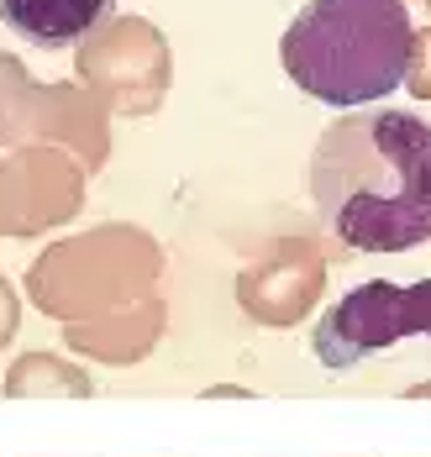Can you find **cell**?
I'll list each match as a JSON object with an SVG mask.
<instances>
[{"label":"cell","mask_w":431,"mask_h":457,"mask_svg":"<svg viewBox=\"0 0 431 457\" xmlns=\"http://www.w3.org/2000/svg\"><path fill=\"white\" fill-rule=\"evenodd\" d=\"M285 69L336 111L389 100L416 69V16L405 0H305L285 32Z\"/></svg>","instance_id":"2"},{"label":"cell","mask_w":431,"mask_h":457,"mask_svg":"<svg viewBox=\"0 0 431 457\" xmlns=\"http://www.w3.org/2000/svg\"><path fill=\"white\" fill-rule=\"evenodd\" d=\"M410 337L431 342V278H416V284L369 278V284L347 289L321 316L316 337H311V353L342 373V368L369 363V358H379Z\"/></svg>","instance_id":"3"},{"label":"cell","mask_w":431,"mask_h":457,"mask_svg":"<svg viewBox=\"0 0 431 457\" xmlns=\"http://www.w3.org/2000/svg\"><path fill=\"white\" fill-rule=\"evenodd\" d=\"M116 5L121 0H0V21L21 43L63 53V47H79L95 27H105Z\"/></svg>","instance_id":"4"},{"label":"cell","mask_w":431,"mask_h":457,"mask_svg":"<svg viewBox=\"0 0 431 457\" xmlns=\"http://www.w3.org/2000/svg\"><path fill=\"white\" fill-rule=\"evenodd\" d=\"M316 216L358 253L431 242V121L416 111H347L311 153Z\"/></svg>","instance_id":"1"}]
</instances>
